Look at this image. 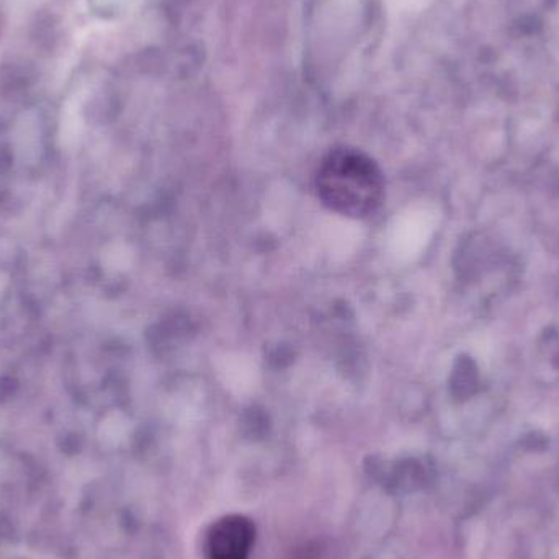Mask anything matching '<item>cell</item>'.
<instances>
[{
	"label": "cell",
	"mask_w": 559,
	"mask_h": 559,
	"mask_svg": "<svg viewBox=\"0 0 559 559\" xmlns=\"http://www.w3.org/2000/svg\"><path fill=\"white\" fill-rule=\"evenodd\" d=\"M321 190L334 209L360 216L377 206L381 179L370 160L358 156H334L322 170Z\"/></svg>",
	"instance_id": "cell-1"
},
{
	"label": "cell",
	"mask_w": 559,
	"mask_h": 559,
	"mask_svg": "<svg viewBox=\"0 0 559 559\" xmlns=\"http://www.w3.org/2000/svg\"><path fill=\"white\" fill-rule=\"evenodd\" d=\"M254 537V525L248 519L241 515L225 518L210 532V559H248Z\"/></svg>",
	"instance_id": "cell-2"
}]
</instances>
